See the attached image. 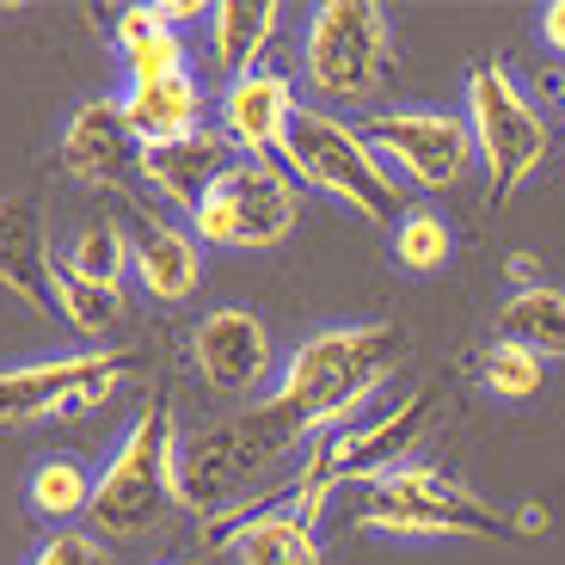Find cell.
Segmentation results:
<instances>
[{
    "label": "cell",
    "mask_w": 565,
    "mask_h": 565,
    "mask_svg": "<svg viewBox=\"0 0 565 565\" xmlns=\"http://www.w3.org/2000/svg\"><path fill=\"white\" fill-rule=\"evenodd\" d=\"M399 356H406V339L387 320L320 326V332H308L296 351L282 356L270 399L308 430V443L339 437L387 394V382L399 375Z\"/></svg>",
    "instance_id": "6da1fadb"
},
{
    "label": "cell",
    "mask_w": 565,
    "mask_h": 565,
    "mask_svg": "<svg viewBox=\"0 0 565 565\" xmlns=\"http://www.w3.org/2000/svg\"><path fill=\"white\" fill-rule=\"evenodd\" d=\"M301 449H308V430L277 399H253V406L227 412L179 443V510L227 535L265 498L270 473Z\"/></svg>",
    "instance_id": "7a4b0ae2"
},
{
    "label": "cell",
    "mask_w": 565,
    "mask_h": 565,
    "mask_svg": "<svg viewBox=\"0 0 565 565\" xmlns=\"http://www.w3.org/2000/svg\"><path fill=\"white\" fill-rule=\"evenodd\" d=\"M179 412L167 399H148L136 418L124 424L117 449L105 455L99 486H93V510H86V529H99L105 541H141L154 535L179 510Z\"/></svg>",
    "instance_id": "3957f363"
},
{
    "label": "cell",
    "mask_w": 565,
    "mask_h": 565,
    "mask_svg": "<svg viewBox=\"0 0 565 565\" xmlns=\"http://www.w3.org/2000/svg\"><path fill=\"white\" fill-rule=\"evenodd\" d=\"M394 74V19L375 0H326L301 25V86L320 111L375 117Z\"/></svg>",
    "instance_id": "277c9868"
},
{
    "label": "cell",
    "mask_w": 565,
    "mask_h": 565,
    "mask_svg": "<svg viewBox=\"0 0 565 565\" xmlns=\"http://www.w3.org/2000/svg\"><path fill=\"white\" fill-rule=\"evenodd\" d=\"M282 167L289 179L320 191V198L344 203L351 215L375 227H394L399 215V172L382 160V148L369 141V129L356 117H339V111H320V105H301L296 129H289V148H282Z\"/></svg>",
    "instance_id": "5b68a950"
},
{
    "label": "cell",
    "mask_w": 565,
    "mask_h": 565,
    "mask_svg": "<svg viewBox=\"0 0 565 565\" xmlns=\"http://www.w3.org/2000/svg\"><path fill=\"white\" fill-rule=\"evenodd\" d=\"M461 117L473 129V154L486 167L492 198H516L547 160V117L523 93V81L504 62H473L461 86Z\"/></svg>",
    "instance_id": "8992f818"
},
{
    "label": "cell",
    "mask_w": 565,
    "mask_h": 565,
    "mask_svg": "<svg viewBox=\"0 0 565 565\" xmlns=\"http://www.w3.org/2000/svg\"><path fill=\"white\" fill-rule=\"evenodd\" d=\"M301 222V184L277 160H234L203 210L184 215L203 253H277Z\"/></svg>",
    "instance_id": "52a82bcc"
},
{
    "label": "cell",
    "mask_w": 565,
    "mask_h": 565,
    "mask_svg": "<svg viewBox=\"0 0 565 565\" xmlns=\"http://www.w3.org/2000/svg\"><path fill=\"white\" fill-rule=\"evenodd\" d=\"M356 523L394 541H461V535H498V516L467 492L461 480H449L443 467L406 461L394 473H382L375 486H363Z\"/></svg>",
    "instance_id": "ba28073f"
},
{
    "label": "cell",
    "mask_w": 565,
    "mask_h": 565,
    "mask_svg": "<svg viewBox=\"0 0 565 565\" xmlns=\"http://www.w3.org/2000/svg\"><path fill=\"white\" fill-rule=\"evenodd\" d=\"M129 363L124 351H68V356H31L0 369V424H43L99 412L117 399Z\"/></svg>",
    "instance_id": "9c48e42d"
},
{
    "label": "cell",
    "mask_w": 565,
    "mask_h": 565,
    "mask_svg": "<svg viewBox=\"0 0 565 565\" xmlns=\"http://www.w3.org/2000/svg\"><path fill=\"white\" fill-rule=\"evenodd\" d=\"M363 129L382 148L387 167L406 184H418V191H455L467 172L480 167L467 117L443 111V105H382Z\"/></svg>",
    "instance_id": "30bf717a"
},
{
    "label": "cell",
    "mask_w": 565,
    "mask_h": 565,
    "mask_svg": "<svg viewBox=\"0 0 565 565\" xmlns=\"http://www.w3.org/2000/svg\"><path fill=\"white\" fill-rule=\"evenodd\" d=\"M424 430H430V387H412L406 399L382 406L375 418H356L339 437H313L308 455L326 467L332 486H356V492H363V486H375L382 473L406 467V455L424 443Z\"/></svg>",
    "instance_id": "8fae6325"
},
{
    "label": "cell",
    "mask_w": 565,
    "mask_h": 565,
    "mask_svg": "<svg viewBox=\"0 0 565 565\" xmlns=\"http://www.w3.org/2000/svg\"><path fill=\"white\" fill-rule=\"evenodd\" d=\"M301 117V93H296V74L282 68H253L241 81H222L215 93V129L227 136V148L241 160H270L289 148V129Z\"/></svg>",
    "instance_id": "7c38bea8"
},
{
    "label": "cell",
    "mask_w": 565,
    "mask_h": 565,
    "mask_svg": "<svg viewBox=\"0 0 565 565\" xmlns=\"http://www.w3.org/2000/svg\"><path fill=\"white\" fill-rule=\"evenodd\" d=\"M191 363L215 394H253L270 382V326L253 308H215L191 332Z\"/></svg>",
    "instance_id": "4fadbf2b"
},
{
    "label": "cell",
    "mask_w": 565,
    "mask_h": 565,
    "mask_svg": "<svg viewBox=\"0 0 565 565\" xmlns=\"http://www.w3.org/2000/svg\"><path fill=\"white\" fill-rule=\"evenodd\" d=\"M234 148H227V136L215 124L191 129V136H172V141H148L136 154V172L148 184H154V198L172 203V210H203V198H210L215 184L227 179V167H234Z\"/></svg>",
    "instance_id": "5bb4252c"
},
{
    "label": "cell",
    "mask_w": 565,
    "mask_h": 565,
    "mask_svg": "<svg viewBox=\"0 0 565 565\" xmlns=\"http://www.w3.org/2000/svg\"><path fill=\"white\" fill-rule=\"evenodd\" d=\"M136 154H141V141H136V129H129L117 93L111 99L74 105L68 124H62V167L81 184H117L124 172H136Z\"/></svg>",
    "instance_id": "9a60e30c"
},
{
    "label": "cell",
    "mask_w": 565,
    "mask_h": 565,
    "mask_svg": "<svg viewBox=\"0 0 565 565\" xmlns=\"http://www.w3.org/2000/svg\"><path fill=\"white\" fill-rule=\"evenodd\" d=\"M136 241V270L129 277L141 282V296L172 308V301H191L203 289V246L184 222H141L129 227Z\"/></svg>",
    "instance_id": "2e32d148"
},
{
    "label": "cell",
    "mask_w": 565,
    "mask_h": 565,
    "mask_svg": "<svg viewBox=\"0 0 565 565\" xmlns=\"http://www.w3.org/2000/svg\"><path fill=\"white\" fill-rule=\"evenodd\" d=\"M56 258L62 253H50V241H43V215L25 198L0 203V289L7 296L38 308V313H56V301H50Z\"/></svg>",
    "instance_id": "e0dca14e"
},
{
    "label": "cell",
    "mask_w": 565,
    "mask_h": 565,
    "mask_svg": "<svg viewBox=\"0 0 565 565\" xmlns=\"http://www.w3.org/2000/svg\"><path fill=\"white\" fill-rule=\"evenodd\" d=\"M227 553H234V565H326L320 529L289 516L277 504V492H265L241 523L227 529Z\"/></svg>",
    "instance_id": "ac0fdd59"
},
{
    "label": "cell",
    "mask_w": 565,
    "mask_h": 565,
    "mask_svg": "<svg viewBox=\"0 0 565 565\" xmlns=\"http://www.w3.org/2000/svg\"><path fill=\"white\" fill-rule=\"evenodd\" d=\"M124 117L136 129V141H172V136H191L203 129V86L198 74H167V81H124Z\"/></svg>",
    "instance_id": "d6986e66"
},
{
    "label": "cell",
    "mask_w": 565,
    "mask_h": 565,
    "mask_svg": "<svg viewBox=\"0 0 565 565\" xmlns=\"http://www.w3.org/2000/svg\"><path fill=\"white\" fill-rule=\"evenodd\" d=\"M282 31V7L277 0H222L210 7V56L227 81L265 68V50Z\"/></svg>",
    "instance_id": "ffe728a7"
},
{
    "label": "cell",
    "mask_w": 565,
    "mask_h": 565,
    "mask_svg": "<svg viewBox=\"0 0 565 565\" xmlns=\"http://www.w3.org/2000/svg\"><path fill=\"white\" fill-rule=\"evenodd\" d=\"M111 43L129 81H167V74L191 68V43H184V31H172L160 19V7H124L111 25Z\"/></svg>",
    "instance_id": "44dd1931"
},
{
    "label": "cell",
    "mask_w": 565,
    "mask_h": 565,
    "mask_svg": "<svg viewBox=\"0 0 565 565\" xmlns=\"http://www.w3.org/2000/svg\"><path fill=\"white\" fill-rule=\"evenodd\" d=\"M498 339H516L529 351L565 356V289L559 282H529V289H510L498 301Z\"/></svg>",
    "instance_id": "7402d4cb"
},
{
    "label": "cell",
    "mask_w": 565,
    "mask_h": 565,
    "mask_svg": "<svg viewBox=\"0 0 565 565\" xmlns=\"http://www.w3.org/2000/svg\"><path fill=\"white\" fill-rule=\"evenodd\" d=\"M93 486H99V467H86L81 455H50V461L31 467L25 504L38 510L50 529H68V523H86V510H93Z\"/></svg>",
    "instance_id": "603a6c76"
},
{
    "label": "cell",
    "mask_w": 565,
    "mask_h": 565,
    "mask_svg": "<svg viewBox=\"0 0 565 565\" xmlns=\"http://www.w3.org/2000/svg\"><path fill=\"white\" fill-rule=\"evenodd\" d=\"M387 258H394L406 277H437V270H449V258H455L449 215L430 210V203H412V210L387 227Z\"/></svg>",
    "instance_id": "cb8c5ba5"
},
{
    "label": "cell",
    "mask_w": 565,
    "mask_h": 565,
    "mask_svg": "<svg viewBox=\"0 0 565 565\" xmlns=\"http://www.w3.org/2000/svg\"><path fill=\"white\" fill-rule=\"evenodd\" d=\"M62 265H68L74 277L99 282V289H124V277L136 270V241H129L124 222H86L68 234Z\"/></svg>",
    "instance_id": "d4e9b609"
},
{
    "label": "cell",
    "mask_w": 565,
    "mask_h": 565,
    "mask_svg": "<svg viewBox=\"0 0 565 565\" xmlns=\"http://www.w3.org/2000/svg\"><path fill=\"white\" fill-rule=\"evenodd\" d=\"M50 301H56V313L74 326V332H86V339H105V332H117V320H124V296L74 277L62 258H56V277H50Z\"/></svg>",
    "instance_id": "484cf974"
},
{
    "label": "cell",
    "mask_w": 565,
    "mask_h": 565,
    "mask_svg": "<svg viewBox=\"0 0 565 565\" xmlns=\"http://www.w3.org/2000/svg\"><path fill=\"white\" fill-rule=\"evenodd\" d=\"M480 382L492 399L523 406V399H535L541 387H547V356L516 344V339H492V351H486V363H480Z\"/></svg>",
    "instance_id": "4316f807"
},
{
    "label": "cell",
    "mask_w": 565,
    "mask_h": 565,
    "mask_svg": "<svg viewBox=\"0 0 565 565\" xmlns=\"http://www.w3.org/2000/svg\"><path fill=\"white\" fill-rule=\"evenodd\" d=\"M25 565H111V541L86 523H68V529H50L25 553Z\"/></svg>",
    "instance_id": "83f0119b"
},
{
    "label": "cell",
    "mask_w": 565,
    "mask_h": 565,
    "mask_svg": "<svg viewBox=\"0 0 565 565\" xmlns=\"http://www.w3.org/2000/svg\"><path fill=\"white\" fill-rule=\"evenodd\" d=\"M535 31H541V43H547L553 56H565V0H553V7H541Z\"/></svg>",
    "instance_id": "f1b7e54d"
},
{
    "label": "cell",
    "mask_w": 565,
    "mask_h": 565,
    "mask_svg": "<svg viewBox=\"0 0 565 565\" xmlns=\"http://www.w3.org/2000/svg\"><path fill=\"white\" fill-rule=\"evenodd\" d=\"M154 7H160V19H167L172 31H184V25L203 19V0H154Z\"/></svg>",
    "instance_id": "f546056e"
},
{
    "label": "cell",
    "mask_w": 565,
    "mask_h": 565,
    "mask_svg": "<svg viewBox=\"0 0 565 565\" xmlns=\"http://www.w3.org/2000/svg\"><path fill=\"white\" fill-rule=\"evenodd\" d=\"M553 99H559V105H565V68H559V86H553Z\"/></svg>",
    "instance_id": "4dcf8cb0"
}]
</instances>
